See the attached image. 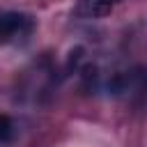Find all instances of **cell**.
Listing matches in <instances>:
<instances>
[{"label": "cell", "mask_w": 147, "mask_h": 147, "mask_svg": "<svg viewBox=\"0 0 147 147\" xmlns=\"http://www.w3.org/2000/svg\"><path fill=\"white\" fill-rule=\"evenodd\" d=\"M30 25H32V21H30V16H25V14H18V11L0 14V44L11 41V39L18 37L21 32L30 30Z\"/></svg>", "instance_id": "1"}, {"label": "cell", "mask_w": 147, "mask_h": 147, "mask_svg": "<svg viewBox=\"0 0 147 147\" xmlns=\"http://www.w3.org/2000/svg\"><path fill=\"white\" fill-rule=\"evenodd\" d=\"M119 2H122V0H87L85 11H87L90 16H106V14H110Z\"/></svg>", "instance_id": "2"}, {"label": "cell", "mask_w": 147, "mask_h": 147, "mask_svg": "<svg viewBox=\"0 0 147 147\" xmlns=\"http://www.w3.org/2000/svg\"><path fill=\"white\" fill-rule=\"evenodd\" d=\"M14 133V124L7 115H0V142H7Z\"/></svg>", "instance_id": "3"}]
</instances>
